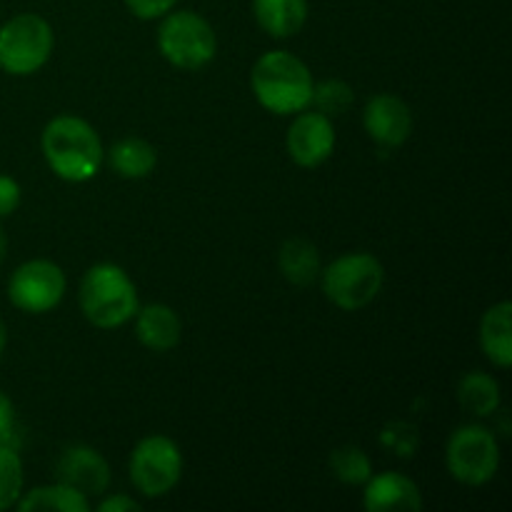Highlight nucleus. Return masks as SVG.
<instances>
[{
  "instance_id": "nucleus-1",
  "label": "nucleus",
  "mask_w": 512,
  "mask_h": 512,
  "mask_svg": "<svg viewBox=\"0 0 512 512\" xmlns=\"http://www.w3.org/2000/svg\"><path fill=\"white\" fill-rule=\"evenodd\" d=\"M40 145L50 170L68 183H85L95 178L105 158L100 135L88 120L78 115H58L50 120L43 128Z\"/></svg>"
},
{
  "instance_id": "nucleus-2",
  "label": "nucleus",
  "mask_w": 512,
  "mask_h": 512,
  "mask_svg": "<svg viewBox=\"0 0 512 512\" xmlns=\"http://www.w3.org/2000/svg\"><path fill=\"white\" fill-rule=\"evenodd\" d=\"M255 100L275 115H293L313 103V73L288 50L260 55L250 73Z\"/></svg>"
},
{
  "instance_id": "nucleus-3",
  "label": "nucleus",
  "mask_w": 512,
  "mask_h": 512,
  "mask_svg": "<svg viewBox=\"0 0 512 512\" xmlns=\"http://www.w3.org/2000/svg\"><path fill=\"white\" fill-rule=\"evenodd\" d=\"M138 308V290L120 265L98 263L83 275L80 310L95 328H120L135 318Z\"/></svg>"
},
{
  "instance_id": "nucleus-4",
  "label": "nucleus",
  "mask_w": 512,
  "mask_h": 512,
  "mask_svg": "<svg viewBox=\"0 0 512 512\" xmlns=\"http://www.w3.org/2000/svg\"><path fill=\"white\" fill-rule=\"evenodd\" d=\"M158 50L170 65L180 70H200L218 53L215 30L203 15L193 10H178L163 15L158 28Z\"/></svg>"
},
{
  "instance_id": "nucleus-5",
  "label": "nucleus",
  "mask_w": 512,
  "mask_h": 512,
  "mask_svg": "<svg viewBox=\"0 0 512 512\" xmlns=\"http://www.w3.org/2000/svg\"><path fill=\"white\" fill-rule=\"evenodd\" d=\"M323 275L325 298L340 310H360L373 303L383 290L385 270L370 253H348L335 258Z\"/></svg>"
},
{
  "instance_id": "nucleus-6",
  "label": "nucleus",
  "mask_w": 512,
  "mask_h": 512,
  "mask_svg": "<svg viewBox=\"0 0 512 512\" xmlns=\"http://www.w3.org/2000/svg\"><path fill=\"white\" fill-rule=\"evenodd\" d=\"M55 48L53 28L35 13L10 18L0 28V70L8 75H33L50 60Z\"/></svg>"
},
{
  "instance_id": "nucleus-7",
  "label": "nucleus",
  "mask_w": 512,
  "mask_h": 512,
  "mask_svg": "<svg viewBox=\"0 0 512 512\" xmlns=\"http://www.w3.org/2000/svg\"><path fill=\"white\" fill-rule=\"evenodd\" d=\"M445 465L458 483L473 488L490 483L500 468L498 438L485 425H463L450 435Z\"/></svg>"
},
{
  "instance_id": "nucleus-8",
  "label": "nucleus",
  "mask_w": 512,
  "mask_h": 512,
  "mask_svg": "<svg viewBox=\"0 0 512 512\" xmlns=\"http://www.w3.org/2000/svg\"><path fill=\"white\" fill-rule=\"evenodd\" d=\"M183 475L180 448L165 435H148L135 445L130 455V480L145 498H163Z\"/></svg>"
},
{
  "instance_id": "nucleus-9",
  "label": "nucleus",
  "mask_w": 512,
  "mask_h": 512,
  "mask_svg": "<svg viewBox=\"0 0 512 512\" xmlns=\"http://www.w3.org/2000/svg\"><path fill=\"white\" fill-rule=\"evenodd\" d=\"M65 285V273L53 260H28L10 275L8 298L23 313L40 315L63 300Z\"/></svg>"
},
{
  "instance_id": "nucleus-10",
  "label": "nucleus",
  "mask_w": 512,
  "mask_h": 512,
  "mask_svg": "<svg viewBox=\"0 0 512 512\" xmlns=\"http://www.w3.org/2000/svg\"><path fill=\"white\" fill-rule=\"evenodd\" d=\"M285 148H288L293 163H298L300 168H318L335 150L333 120L320 110H315V113L300 110L298 118L288 128Z\"/></svg>"
},
{
  "instance_id": "nucleus-11",
  "label": "nucleus",
  "mask_w": 512,
  "mask_h": 512,
  "mask_svg": "<svg viewBox=\"0 0 512 512\" xmlns=\"http://www.w3.org/2000/svg\"><path fill=\"white\" fill-rule=\"evenodd\" d=\"M365 133L383 148H400L413 133V113L398 95L378 93L365 103Z\"/></svg>"
},
{
  "instance_id": "nucleus-12",
  "label": "nucleus",
  "mask_w": 512,
  "mask_h": 512,
  "mask_svg": "<svg viewBox=\"0 0 512 512\" xmlns=\"http://www.w3.org/2000/svg\"><path fill=\"white\" fill-rule=\"evenodd\" d=\"M58 483L78 490L85 498L103 495L110 485V468L103 455L88 445H75L63 453L58 463Z\"/></svg>"
},
{
  "instance_id": "nucleus-13",
  "label": "nucleus",
  "mask_w": 512,
  "mask_h": 512,
  "mask_svg": "<svg viewBox=\"0 0 512 512\" xmlns=\"http://www.w3.org/2000/svg\"><path fill=\"white\" fill-rule=\"evenodd\" d=\"M363 505L368 512H420L423 510V495L420 488L410 478L400 473H380L370 475L365 483Z\"/></svg>"
},
{
  "instance_id": "nucleus-14",
  "label": "nucleus",
  "mask_w": 512,
  "mask_h": 512,
  "mask_svg": "<svg viewBox=\"0 0 512 512\" xmlns=\"http://www.w3.org/2000/svg\"><path fill=\"white\" fill-rule=\"evenodd\" d=\"M135 335L148 350L165 353L180 343L183 325H180L178 313L173 308L163 303H150L135 313Z\"/></svg>"
},
{
  "instance_id": "nucleus-15",
  "label": "nucleus",
  "mask_w": 512,
  "mask_h": 512,
  "mask_svg": "<svg viewBox=\"0 0 512 512\" xmlns=\"http://www.w3.org/2000/svg\"><path fill=\"white\" fill-rule=\"evenodd\" d=\"M480 345L485 358L498 368L512 365V305L508 300L493 305L480 323Z\"/></svg>"
},
{
  "instance_id": "nucleus-16",
  "label": "nucleus",
  "mask_w": 512,
  "mask_h": 512,
  "mask_svg": "<svg viewBox=\"0 0 512 512\" xmlns=\"http://www.w3.org/2000/svg\"><path fill=\"white\" fill-rule=\"evenodd\" d=\"M253 15L270 38H293L308 20V0H253Z\"/></svg>"
},
{
  "instance_id": "nucleus-17",
  "label": "nucleus",
  "mask_w": 512,
  "mask_h": 512,
  "mask_svg": "<svg viewBox=\"0 0 512 512\" xmlns=\"http://www.w3.org/2000/svg\"><path fill=\"white\" fill-rule=\"evenodd\" d=\"M108 163L120 178L140 180L153 173V168L158 165V153L148 140L123 138L110 148Z\"/></svg>"
},
{
  "instance_id": "nucleus-18",
  "label": "nucleus",
  "mask_w": 512,
  "mask_h": 512,
  "mask_svg": "<svg viewBox=\"0 0 512 512\" xmlns=\"http://www.w3.org/2000/svg\"><path fill=\"white\" fill-rule=\"evenodd\" d=\"M458 403L475 418H490L500 408V385L488 373H468L458 385Z\"/></svg>"
},
{
  "instance_id": "nucleus-19",
  "label": "nucleus",
  "mask_w": 512,
  "mask_h": 512,
  "mask_svg": "<svg viewBox=\"0 0 512 512\" xmlns=\"http://www.w3.org/2000/svg\"><path fill=\"white\" fill-rule=\"evenodd\" d=\"M280 273L293 285H310L320 275V253L310 240L290 238L280 248Z\"/></svg>"
},
{
  "instance_id": "nucleus-20",
  "label": "nucleus",
  "mask_w": 512,
  "mask_h": 512,
  "mask_svg": "<svg viewBox=\"0 0 512 512\" xmlns=\"http://www.w3.org/2000/svg\"><path fill=\"white\" fill-rule=\"evenodd\" d=\"M15 508L20 512H35V510H58V512H88L90 503L83 493L68 488L63 483L55 485H43V488H35L30 493L20 495V500L15 503Z\"/></svg>"
},
{
  "instance_id": "nucleus-21",
  "label": "nucleus",
  "mask_w": 512,
  "mask_h": 512,
  "mask_svg": "<svg viewBox=\"0 0 512 512\" xmlns=\"http://www.w3.org/2000/svg\"><path fill=\"white\" fill-rule=\"evenodd\" d=\"M330 470H333L340 483L365 485L373 475V463L365 455V450L355 448V445H343V448L333 450V455H330Z\"/></svg>"
},
{
  "instance_id": "nucleus-22",
  "label": "nucleus",
  "mask_w": 512,
  "mask_h": 512,
  "mask_svg": "<svg viewBox=\"0 0 512 512\" xmlns=\"http://www.w3.org/2000/svg\"><path fill=\"white\" fill-rule=\"evenodd\" d=\"M23 463L18 448L0 445V512L10 510L23 495Z\"/></svg>"
},
{
  "instance_id": "nucleus-23",
  "label": "nucleus",
  "mask_w": 512,
  "mask_h": 512,
  "mask_svg": "<svg viewBox=\"0 0 512 512\" xmlns=\"http://www.w3.org/2000/svg\"><path fill=\"white\" fill-rule=\"evenodd\" d=\"M353 98V88L348 83H343V80H325V83L313 88V103L328 118L343 115L353 105Z\"/></svg>"
},
{
  "instance_id": "nucleus-24",
  "label": "nucleus",
  "mask_w": 512,
  "mask_h": 512,
  "mask_svg": "<svg viewBox=\"0 0 512 512\" xmlns=\"http://www.w3.org/2000/svg\"><path fill=\"white\" fill-rule=\"evenodd\" d=\"M0 445L18 448V425H15L13 400L0 390Z\"/></svg>"
},
{
  "instance_id": "nucleus-25",
  "label": "nucleus",
  "mask_w": 512,
  "mask_h": 512,
  "mask_svg": "<svg viewBox=\"0 0 512 512\" xmlns=\"http://www.w3.org/2000/svg\"><path fill=\"white\" fill-rule=\"evenodd\" d=\"M175 3L178 0H125L130 13L140 20L163 18V15H168L175 8Z\"/></svg>"
},
{
  "instance_id": "nucleus-26",
  "label": "nucleus",
  "mask_w": 512,
  "mask_h": 512,
  "mask_svg": "<svg viewBox=\"0 0 512 512\" xmlns=\"http://www.w3.org/2000/svg\"><path fill=\"white\" fill-rule=\"evenodd\" d=\"M20 205V185L10 175H0V218H8Z\"/></svg>"
},
{
  "instance_id": "nucleus-27",
  "label": "nucleus",
  "mask_w": 512,
  "mask_h": 512,
  "mask_svg": "<svg viewBox=\"0 0 512 512\" xmlns=\"http://www.w3.org/2000/svg\"><path fill=\"white\" fill-rule=\"evenodd\" d=\"M140 503L138 500L128 498V495H113V498H105L98 505V512H138Z\"/></svg>"
},
{
  "instance_id": "nucleus-28",
  "label": "nucleus",
  "mask_w": 512,
  "mask_h": 512,
  "mask_svg": "<svg viewBox=\"0 0 512 512\" xmlns=\"http://www.w3.org/2000/svg\"><path fill=\"white\" fill-rule=\"evenodd\" d=\"M5 253H8V238H5V230L0 225V263L5 260Z\"/></svg>"
},
{
  "instance_id": "nucleus-29",
  "label": "nucleus",
  "mask_w": 512,
  "mask_h": 512,
  "mask_svg": "<svg viewBox=\"0 0 512 512\" xmlns=\"http://www.w3.org/2000/svg\"><path fill=\"white\" fill-rule=\"evenodd\" d=\"M5 345H8V328H5L3 318H0V355H3Z\"/></svg>"
}]
</instances>
